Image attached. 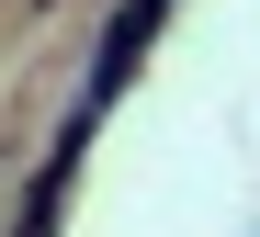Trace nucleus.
<instances>
[{"label":"nucleus","instance_id":"obj_1","mask_svg":"<svg viewBox=\"0 0 260 237\" xmlns=\"http://www.w3.org/2000/svg\"><path fill=\"white\" fill-rule=\"evenodd\" d=\"M23 12H46V0H23Z\"/></svg>","mask_w":260,"mask_h":237}]
</instances>
